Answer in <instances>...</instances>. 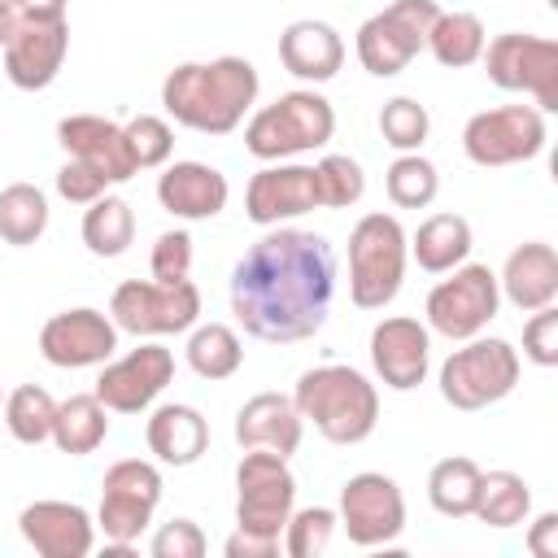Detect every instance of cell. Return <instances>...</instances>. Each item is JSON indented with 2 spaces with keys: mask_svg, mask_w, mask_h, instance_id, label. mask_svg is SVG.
<instances>
[{
  "mask_svg": "<svg viewBox=\"0 0 558 558\" xmlns=\"http://www.w3.org/2000/svg\"><path fill=\"white\" fill-rule=\"evenodd\" d=\"M52 414H57V401L48 397V388L39 384H22L4 397V427L13 432V440L22 445H44L52 440Z\"/></svg>",
  "mask_w": 558,
  "mask_h": 558,
  "instance_id": "cell-35",
  "label": "cell"
},
{
  "mask_svg": "<svg viewBox=\"0 0 558 558\" xmlns=\"http://www.w3.org/2000/svg\"><path fill=\"white\" fill-rule=\"evenodd\" d=\"M57 140H61V148H65L70 157L96 166L109 183H126L131 174H140L135 161H131V153H126V135H122V126L109 122V118H96V113H70V118L57 122Z\"/></svg>",
  "mask_w": 558,
  "mask_h": 558,
  "instance_id": "cell-21",
  "label": "cell"
},
{
  "mask_svg": "<svg viewBox=\"0 0 558 558\" xmlns=\"http://www.w3.org/2000/svg\"><path fill=\"white\" fill-rule=\"evenodd\" d=\"M497 288L523 314L554 305V296H558V253H554V244H545V240L519 244L506 257V266L497 275Z\"/></svg>",
  "mask_w": 558,
  "mask_h": 558,
  "instance_id": "cell-24",
  "label": "cell"
},
{
  "mask_svg": "<svg viewBox=\"0 0 558 558\" xmlns=\"http://www.w3.org/2000/svg\"><path fill=\"white\" fill-rule=\"evenodd\" d=\"M427 131H432V118H427V109L414 96H392L379 109V135L397 153H418L423 140H427Z\"/></svg>",
  "mask_w": 558,
  "mask_h": 558,
  "instance_id": "cell-37",
  "label": "cell"
},
{
  "mask_svg": "<svg viewBox=\"0 0 558 558\" xmlns=\"http://www.w3.org/2000/svg\"><path fill=\"white\" fill-rule=\"evenodd\" d=\"M122 135H126V153H131L135 170H157V166H166L170 153H174V131H170V122L157 118V113L131 118V122L122 126Z\"/></svg>",
  "mask_w": 558,
  "mask_h": 558,
  "instance_id": "cell-38",
  "label": "cell"
},
{
  "mask_svg": "<svg viewBox=\"0 0 558 558\" xmlns=\"http://www.w3.org/2000/svg\"><path fill=\"white\" fill-rule=\"evenodd\" d=\"M205 554V532L192 519H170L153 536V558H201Z\"/></svg>",
  "mask_w": 558,
  "mask_h": 558,
  "instance_id": "cell-44",
  "label": "cell"
},
{
  "mask_svg": "<svg viewBox=\"0 0 558 558\" xmlns=\"http://www.w3.org/2000/svg\"><path fill=\"white\" fill-rule=\"evenodd\" d=\"M323 209L318 196V170L314 166H266L244 187V214L257 227H279L288 218Z\"/></svg>",
  "mask_w": 558,
  "mask_h": 558,
  "instance_id": "cell-17",
  "label": "cell"
},
{
  "mask_svg": "<svg viewBox=\"0 0 558 558\" xmlns=\"http://www.w3.org/2000/svg\"><path fill=\"white\" fill-rule=\"evenodd\" d=\"M279 61L288 74H296L305 83H327L344 65V39L336 26L301 17L279 35Z\"/></svg>",
  "mask_w": 558,
  "mask_h": 558,
  "instance_id": "cell-25",
  "label": "cell"
},
{
  "mask_svg": "<svg viewBox=\"0 0 558 558\" xmlns=\"http://www.w3.org/2000/svg\"><path fill=\"white\" fill-rule=\"evenodd\" d=\"M118 349V323L92 305L61 310L39 327V353L44 362L61 371H83V366H105Z\"/></svg>",
  "mask_w": 558,
  "mask_h": 558,
  "instance_id": "cell-15",
  "label": "cell"
},
{
  "mask_svg": "<svg viewBox=\"0 0 558 558\" xmlns=\"http://www.w3.org/2000/svg\"><path fill=\"white\" fill-rule=\"evenodd\" d=\"M336 523L362 549L392 545L401 536V527H405V497H401L397 480H388L379 471H362V475L344 480Z\"/></svg>",
  "mask_w": 558,
  "mask_h": 558,
  "instance_id": "cell-14",
  "label": "cell"
},
{
  "mask_svg": "<svg viewBox=\"0 0 558 558\" xmlns=\"http://www.w3.org/2000/svg\"><path fill=\"white\" fill-rule=\"evenodd\" d=\"M44 231H48V196L35 183H9L0 192V240L26 248Z\"/></svg>",
  "mask_w": 558,
  "mask_h": 558,
  "instance_id": "cell-32",
  "label": "cell"
},
{
  "mask_svg": "<svg viewBox=\"0 0 558 558\" xmlns=\"http://www.w3.org/2000/svg\"><path fill=\"white\" fill-rule=\"evenodd\" d=\"M135 240V214L122 196H96L83 214V244L96 257H122Z\"/></svg>",
  "mask_w": 558,
  "mask_h": 558,
  "instance_id": "cell-31",
  "label": "cell"
},
{
  "mask_svg": "<svg viewBox=\"0 0 558 558\" xmlns=\"http://www.w3.org/2000/svg\"><path fill=\"white\" fill-rule=\"evenodd\" d=\"M471 514L480 523H488V527H519V523H527V514H532V488H527V480L514 475V471H488V475H480Z\"/></svg>",
  "mask_w": 558,
  "mask_h": 558,
  "instance_id": "cell-29",
  "label": "cell"
},
{
  "mask_svg": "<svg viewBox=\"0 0 558 558\" xmlns=\"http://www.w3.org/2000/svg\"><path fill=\"white\" fill-rule=\"evenodd\" d=\"M170 379H174V353L166 344H140L100 371L96 397L113 414H140L166 392Z\"/></svg>",
  "mask_w": 558,
  "mask_h": 558,
  "instance_id": "cell-16",
  "label": "cell"
},
{
  "mask_svg": "<svg viewBox=\"0 0 558 558\" xmlns=\"http://www.w3.org/2000/svg\"><path fill=\"white\" fill-rule=\"evenodd\" d=\"M292 405L331 445H362L375 432V423H379V392H375V384L362 371L340 366V362L305 371L296 379Z\"/></svg>",
  "mask_w": 558,
  "mask_h": 558,
  "instance_id": "cell-3",
  "label": "cell"
},
{
  "mask_svg": "<svg viewBox=\"0 0 558 558\" xmlns=\"http://www.w3.org/2000/svg\"><path fill=\"white\" fill-rule=\"evenodd\" d=\"M336 135V109L314 87L283 92L275 105L257 109L244 126V148L257 161H283L296 153H314Z\"/></svg>",
  "mask_w": 558,
  "mask_h": 558,
  "instance_id": "cell-4",
  "label": "cell"
},
{
  "mask_svg": "<svg viewBox=\"0 0 558 558\" xmlns=\"http://www.w3.org/2000/svg\"><path fill=\"white\" fill-rule=\"evenodd\" d=\"M519 349L501 336H471L440 362V397L453 410H484L514 392L519 384Z\"/></svg>",
  "mask_w": 558,
  "mask_h": 558,
  "instance_id": "cell-6",
  "label": "cell"
},
{
  "mask_svg": "<svg viewBox=\"0 0 558 558\" xmlns=\"http://www.w3.org/2000/svg\"><path fill=\"white\" fill-rule=\"evenodd\" d=\"M410 240L392 214H366L349 231V296L357 310H384L405 279Z\"/></svg>",
  "mask_w": 558,
  "mask_h": 558,
  "instance_id": "cell-5",
  "label": "cell"
},
{
  "mask_svg": "<svg viewBox=\"0 0 558 558\" xmlns=\"http://www.w3.org/2000/svg\"><path fill=\"white\" fill-rule=\"evenodd\" d=\"M0 405H4V397H0Z\"/></svg>",
  "mask_w": 558,
  "mask_h": 558,
  "instance_id": "cell-50",
  "label": "cell"
},
{
  "mask_svg": "<svg viewBox=\"0 0 558 558\" xmlns=\"http://www.w3.org/2000/svg\"><path fill=\"white\" fill-rule=\"evenodd\" d=\"M336 296V253L323 235L270 227L231 270V314L266 344L310 340Z\"/></svg>",
  "mask_w": 558,
  "mask_h": 558,
  "instance_id": "cell-1",
  "label": "cell"
},
{
  "mask_svg": "<svg viewBox=\"0 0 558 558\" xmlns=\"http://www.w3.org/2000/svg\"><path fill=\"white\" fill-rule=\"evenodd\" d=\"M545 148V113L536 105H501L484 109L462 126V153L475 166H519L541 157Z\"/></svg>",
  "mask_w": 558,
  "mask_h": 558,
  "instance_id": "cell-13",
  "label": "cell"
},
{
  "mask_svg": "<svg viewBox=\"0 0 558 558\" xmlns=\"http://www.w3.org/2000/svg\"><path fill=\"white\" fill-rule=\"evenodd\" d=\"M109 318L118 323V331H131V336H174L196 327L201 288L192 279H179V283L126 279L109 296Z\"/></svg>",
  "mask_w": 558,
  "mask_h": 558,
  "instance_id": "cell-8",
  "label": "cell"
},
{
  "mask_svg": "<svg viewBox=\"0 0 558 558\" xmlns=\"http://www.w3.org/2000/svg\"><path fill=\"white\" fill-rule=\"evenodd\" d=\"M109 410L100 405L96 392H74L65 401H57V414H52V445L70 458H83V453H96L109 436Z\"/></svg>",
  "mask_w": 558,
  "mask_h": 558,
  "instance_id": "cell-27",
  "label": "cell"
},
{
  "mask_svg": "<svg viewBox=\"0 0 558 558\" xmlns=\"http://www.w3.org/2000/svg\"><path fill=\"white\" fill-rule=\"evenodd\" d=\"M527 549H532L536 558H558V514H554V510H545V514L527 527Z\"/></svg>",
  "mask_w": 558,
  "mask_h": 558,
  "instance_id": "cell-46",
  "label": "cell"
},
{
  "mask_svg": "<svg viewBox=\"0 0 558 558\" xmlns=\"http://www.w3.org/2000/svg\"><path fill=\"white\" fill-rule=\"evenodd\" d=\"M22 22H65V0H13Z\"/></svg>",
  "mask_w": 558,
  "mask_h": 558,
  "instance_id": "cell-47",
  "label": "cell"
},
{
  "mask_svg": "<svg viewBox=\"0 0 558 558\" xmlns=\"http://www.w3.org/2000/svg\"><path fill=\"white\" fill-rule=\"evenodd\" d=\"M144 440L157 453V462H166V466H192L209 449V423L201 418L196 405L166 401V405H157L148 414Z\"/></svg>",
  "mask_w": 558,
  "mask_h": 558,
  "instance_id": "cell-26",
  "label": "cell"
},
{
  "mask_svg": "<svg viewBox=\"0 0 558 558\" xmlns=\"http://www.w3.org/2000/svg\"><path fill=\"white\" fill-rule=\"evenodd\" d=\"M105 187H109V179H105L96 166L78 161V157H70V161L57 170V192H61L70 205H92L96 196H105Z\"/></svg>",
  "mask_w": 558,
  "mask_h": 558,
  "instance_id": "cell-43",
  "label": "cell"
},
{
  "mask_svg": "<svg viewBox=\"0 0 558 558\" xmlns=\"http://www.w3.org/2000/svg\"><path fill=\"white\" fill-rule=\"evenodd\" d=\"M17 532L44 558H87L96 545V523L74 501H31L17 514Z\"/></svg>",
  "mask_w": 558,
  "mask_h": 558,
  "instance_id": "cell-20",
  "label": "cell"
},
{
  "mask_svg": "<svg viewBox=\"0 0 558 558\" xmlns=\"http://www.w3.org/2000/svg\"><path fill=\"white\" fill-rule=\"evenodd\" d=\"M305 418L283 392H257L235 414V445L240 449H270L279 458H292L301 449Z\"/></svg>",
  "mask_w": 558,
  "mask_h": 558,
  "instance_id": "cell-22",
  "label": "cell"
},
{
  "mask_svg": "<svg viewBox=\"0 0 558 558\" xmlns=\"http://www.w3.org/2000/svg\"><path fill=\"white\" fill-rule=\"evenodd\" d=\"M523 353L545 371L558 366V314H554V305L532 310V318L523 323Z\"/></svg>",
  "mask_w": 558,
  "mask_h": 558,
  "instance_id": "cell-42",
  "label": "cell"
},
{
  "mask_svg": "<svg viewBox=\"0 0 558 558\" xmlns=\"http://www.w3.org/2000/svg\"><path fill=\"white\" fill-rule=\"evenodd\" d=\"M257 70L244 57H214V61H183L161 83L166 113L201 135H231L257 100Z\"/></svg>",
  "mask_w": 558,
  "mask_h": 558,
  "instance_id": "cell-2",
  "label": "cell"
},
{
  "mask_svg": "<svg viewBox=\"0 0 558 558\" xmlns=\"http://www.w3.org/2000/svg\"><path fill=\"white\" fill-rule=\"evenodd\" d=\"M227 174L205 166V161H174L166 166V174L157 179V201L166 214L187 218V222H205L214 214L227 209Z\"/></svg>",
  "mask_w": 558,
  "mask_h": 558,
  "instance_id": "cell-23",
  "label": "cell"
},
{
  "mask_svg": "<svg viewBox=\"0 0 558 558\" xmlns=\"http://www.w3.org/2000/svg\"><path fill=\"white\" fill-rule=\"evenodd\" d=\"M148 266H153V279H161V283L187 279V270H192V235L187 231H161L157 244H153Z\"/></svg>",
  "mask_w": 558,
  "mask_h": 558,
  "instance_id": "cell-41",
  "label": "cell"
},
{
  "mask_svg": "<svg viewBox=\"0 0 558 558\" xmlns=\"http://www.w3.org/2000/svg\"><path fill=\"white\" fill-rule=\"evenodd\" d=\"M227 558H275L279 554V541L275 536H257V532H244V527H235L231 536H227Z\"/></svg>",
  "mask_w": 558,
  "mask_h": 558,
  "instance_id": "cell-45",
  "label": "cell"
},
{
  "mask_svg": "<svg viewBox=\"0 0 558 558\" xmlns=\"http://www.w3.org/2000/svg\"><path fill=\"white\" fill-rule=\"evenodd\" d=\"M488 35H484V22L475 13H445L432 22L427 31V48L432 57L445 65V70H462V65H475L480 52H484Z\"/></svg>",
  "mask_w": 558,
  "mask_h": 558,
  "instance_id": "cell-30",
  "label": "cell"
},
{
  "mask_svg": "<svg viewBox=\"0 0 558 558\" xmlns=\"http://www.w3.org/2000/svg\"><path fill=\"white\" fill-rule=\"evenodd\" d=\"M436 17H440L436 0H392L388 9L371 13L357 26V39H353L362 70L375 74V78L401 74L427 48V31H432Z\"/></svg>",
  "mask_w": 558,
  "mask_h": 558,
  "instance_id": "cell-7",
  "label": "cell"
},
{
  "mask_svg": "<svg viewBox=\"0 0 558 558\" xmlns=\"http://www.w3.org/2000/svg\"><path fill=\"white\" fill-rule=\"evenodd\" d=\"M471 244H475L471 222L462 214H432L427 222H418V231L410 240V253L427 275H445V270L466 262Z\"/></svg>",
  "mask_w": 558,
  "mask_h": 558,
  "instance_id": "cell-28",
  "label": "cell"
},
{
  "mask_svg": "<svg viewBox=\"0 0 558 558\" xmlns=\"http://www.w3.org/2000/svg\"><path fill=\"white\" fill-rule=\"evenodd\" d=\"M0 9H13V0H0Z\"/></svg>",
  "mask_w": 558,
  "mask_h": 558,
  "instance_id": "cell-49",
  "label": "cell"
},
{
  "mask_svg": "<svg viewBox=\"0 0 558 558\" xmlns=\"http://www.w3.org/2000/svg\"><path fill=\"white\" fill-rule=\"evenodd\" d=\"M480 466L471 458H440L427 475V501L436 514L445 519H466L475 506V488H480Z\"/></svg>",
  "mask_w": 558,
  "mask_h": 558,
  "instance_id": "cell-34",
  "label": "cell"
},
{
  "mask_svg": "<svg viewBox=\"0 0 558 558\" xmlns=\"http://www.w3.org/2000/svg\"><path fill=\"white\" fill-rule=\"evenodd\" d=\"M488 78L501 92H527L541 113L558 109V44L545 35L506 31L480 52Z\"/></svg>",
  "mask_w": 558,
  "mask_h": 558,
  "instance_id": "cell-11",
  "label": "cell"
},
{
  "mask_svg": "<svg viewBox=\"0 0 558 558\" xmlns=\"http://www.w3.org/2000/svg\"><path fill=\"white\" fill-rule=\"evenodd\" d=\"M314 170H318V196H323V209H349V205L362 201V192H366V174H362V166H357L353 157H344V153H327Z\"/></svg>",
  "mask_w": 558,
  "mask_h": 558,
  "instance_id": "cell-39",
  "label": "cell"
},
{
  "mask_svg": "<svg viewBox=\"0 0 558 558\" xmlns=\"http://www.w3.org/2000/svg\"><path fill=\"white\" fill-rule=\"evenodd\" d=\"M240 362H244V344L227 323H205L187 336V366L201 379H209V384L231 379L240 371Z\"/></svg>",
  "mask_w": 558,
  "mask_h": 558,
  "instance_id": "cell-33",
  "label": "cell"
},
{
  "mask_svg": "<svg viewBox=\"0 0 558 558\" xmlns=\"http://www.w3.org/2000/svg\"><path fill=\"white\" fill-rule=\"evenodd\" d=\"M449 279H440L427 292V327L445 340H471L480 336L497 310H501V288L497 275L480 262H462L453 270H445Z\"/></svg>",
  "mask_w": 558,
  "mask_h": 558,
  "instance_id": "cell-9",
  "label": "cell"
},
{
  "mask_svg": "<svg viewBox=\"0 0 558 558\" xmlns=\"http://www.w3.org/2000/svg\"><path fill=\"white\" fill-rule=\"evenodd\" d=\"M157 501H161V471L144 458H122L105 471L96 527L105 532L109 545H131L153 523Z\"/></svg>",
  "mask_w": 558,
  "mask_h": 558,
  "instance_id": "cell-12",
  "label": "cell"
},
{
  "mask_svg": "<svg viewBox=\"0 0 558 558\" xmlns=\"http://www.w3.org/2000/svg\"><path fill=\"white\" fill-rule=\"evenodd\" d=\"M331 532H336V510H327V506L292 510L283 523V549L292 558H318L331 545Z\"/></svg>",
  "mask_w": 558,
  "mask_h": 558,
  "instance_id": "cell-40",
  "label": "cell"
},
{
  "mask_svg": "<svg viewBox=\"0 0 558 558\" xmlns=\"http://www.w3.org/2000/svg\"><path fill=\"white\" fill-rule=\"evenodd\" d=\"M17 22H22V17H17V9H0V48H4L9 39H13Z\"/></svg>",
  "mask_w": 558,
  "mask_h": 558,
  "instance_id": "cell-48",
  "label": "cell"
},
{
  "mask_svg": "<svg viewBox=\"0 0 558 558\" xmlns=\"http://www.w3.org/2000/svg\"><path fill=\"white\" fill-rule=\"evenodd\" d=\"M292 501H296V475L288 471V458L270 449H244L235 466V527L279 541Z\"/></svg>",
  "mask_w": 558,
  "mask_h": 558,
  "instance_id": "cell-10",
  "label": "cell"
},
{
  "mask_svg": "<svg viewBox=\"0 0 558 558\" xmlns=\"http://www.w3.org/2000/svg\"><path fill=\"white\" fill-rule=\"evenodd\" d=\"M371 366L375 375L397 388V392H410L427 379V366H432V336L418 318H384L375 323L371 331Z\"/></svg>",
  "mask_w": 558,
  "mask_h": 558,
  "instance_id": "cell-18",
  "label": "cell"
},
{
  "mask_svg": "<svg viewBox=\"0 0 558 558\" xmlns=\"http://www.w3.org/2000/svg\"><path fill=\"white\" fill-rule=\"evenodd\" d=\"M384 187H388V201H392L397 209H427V205L436 201V192H440V174H436V166H432L427 157L401 153V157L388 166Z\"/></svg>",
  "mask_w": 558,
  "mask_h": 558,
  "instance_id": "cell-36",
  "label": "cell"
},
{
  "mask_svg": "<svg viewBox=\"0 0 558 558\" xmlns=\"http://www.w3.org/2000/svg\"><path fill=\"white\" fill-rule=\"evenodd\" d=\"M70 52V26L65 22H17L13 39L4 44V74L22 92H44Z\"/></svg>",
  "mask_w": 558,
  "mask_h": 558,
  "instance_id": "cell-19",
  "label": "cell"
}]
</instances>
